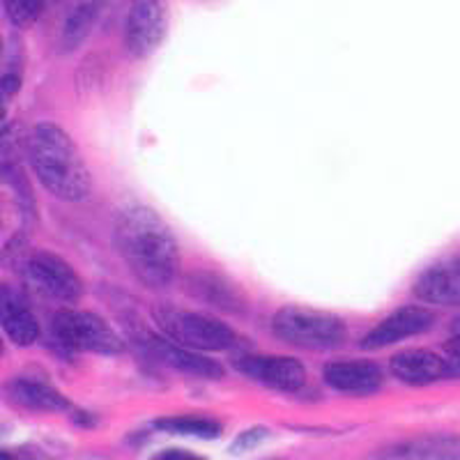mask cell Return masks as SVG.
<instances>
[{
    "label": "cell",
    "instance_id": "cell-22",
    "mask_svg": "<svg viewBox=\"0 0 460 460\" xmlns=\"http://www.w3.org/2000/svg\"><path fill=\"white\" fill-rule=\"evenodd\" d=\"M267 438V430L265 429H252L242 433L240 438L235 439V445H233V454H240V451L246 449H253L256 445H261L262 439Z\"/></svg>",
    "mask_w": 460,
    "mask_h": 460
},
{
    "label": "cell",
    "instance_id": "cell-1",
    "mask_svg": "<svg viewBox=\"0 0 460 460\" xmlns=\"http://www.w3.org/2000/svg\"><path fill=\"white\" fill-rule=\"evenodd\" d=\"M115 249L129 272L150 290H164L180 274V246L166 221L146 205H129L115 217Z\"/></svg>",
    "mask_w": 460,
    "mask_h": 460
},
{
    "label": "cell",
    "instance_id": "cell-21",
    "mask_svg": "<svg viewBox=\"0 0 460 460\" xmlns=\"http://www.w3.org/2000/svg\"><path fill=\"white\" fill-rule=\"evenodd\" d=\"M22 51L16 47V51H10L5 56V63H3V97L12 100L22 85Z\"/></svg>",
    "mask_w": 460,
    "mask_h": 460
},
{
    "label": "cell",
    "instance_id": "cell-24",
    "mask_svg": "<svg viewBox=\"0 0 460 460\" xmlns=\"http://www.w3.org/2000/svg\"><path fill=\"white\" fill-rule=\"evenodd\" d=\"M451 341H460V315L456 318V323L451 324Z\"/></svg>",
    "mask_w": 460,
    "mask_h": 460
},
{
    "label": "cell",
    "instance_id": "cell-2",
    "mask_svg": "<svg viewBox=\"0 0 460 460\" xmlns=\"http://www.w3.org/2000/svg\"><path fill=\"white\" fill-rule=\"evenodd\" d=\"M28 159L37 180L65 203H81L93 191V175L79 147L56 122L32 127L26 141Z\"/></svg>",
    "mask_w": 460,
    "mask_h": 460
},
{
    "label": "cell",
    "instance_id": "cell-11",
    "mask_svg": "<svg viewBox=\"0 0 460 460\" xmlns=\"http://www.w3.org/2000/svg\"><path fill=\"white\" fill-rule=\"evenodd\" d=\"M324 382L341 394L368 396V394L380 392L382 385H385V373H382L376 361H334V364H327V368H324Z\"/></svg>",
    "mask_w": 460,
    "mask_h": 460
},
{
    "label": "cell",
    "instance_id": "cell-23",
    "mask_svg": "<svg viewBox=\"0 0 460 460\" xmlns=\"http://www.w3.org/2000/svg\"><path fill=\"white\" fill-rule=\"evenodd\" d=\"M445 377H460V341H449L447 345Z\"/></svg>",
    "mask_w": 460,
    "mask_h": 460
},
{
    "label": "cell",
    "instance_id": "cell-5",
    "mask_svg": "<svg viewBox=\"0 0 460 460\" xmlns=\"http://www.w3.org/2000/svg\"><path fill=\"white\" fill-rule=\"evenodd\" d=\"M51 332L58 343L69 350L93 352V355H120L125 350L120 334L93 311L63 309L53 315Z\"/></svg>",
    "mask_w": 460,
    "mask_h": 460
},
{
    "label": "cell",
    "instance_id": "cell-3",
    "mask_svg": "<svg viewBox=\"0 0 460 460\" xmlns=\"http://www.w3.org/2000/svg\"><path fill=\"white\" fill-rule=\"evenodd\" d=\"M272 332L279 341L304 350H332L345 341V323L334 314L306 306H283L274 314Z\"/></svg>",
    "mask_w": 460,
    "mask_h": 460
},
{
    "label": "cell",
    "instance_id": "cell-10",
    "mask_svg": "<svg viewBox=\"0 0 460 460\" xmlns=\"http://www.w3.org/2000/svg\"><path fill=\"white\" fill-rule=\"evenodd\" d=\"M435 315L429 309L421 306H401L392 315L382 320L377 327H373L364 341L361 348L367 350H377V348H387V345L401 343L405 339H412L417 334H424L429 327H433Z\"/></svg>",
    "mask_w": 460,
    "mask_h": 460
},
{
    "label": "cell",
    "instance_id": "cell-19",
    "mask_svg": "<svg viewBox=\"0 0 460 460\" xmlns=\"http://www.w3.org/2000/svg\"><path fill=\"white\" fill-rule=\"evenodd\" d=\"M159 430H166L172 435H187V438H203L215 439L221 435V426L212 419L203 417H168L155 421Z\"/></svg>",
    "mask_w": 460,
    "mask_h": 460
},
{
    "label": "cell",
    "instance_id": "cell-9",
    "mask_svg": "<svg viewBox=\"0 0 460 460\" xmlns=\"http://www.w3.org/2000/svg\"><path fill=\"white\" fill-rule=\"evenodd\" d=\"M143 350L157 364H164L171 371H178L182 376L205 377V380H219L224 376V368H221L219 361L209 359V357H205L199 350H189V348L178 345L171 339H155V336H150Z\"/></svg>",
    "mask_w": 460,
    "mask_h": 460
},
{
    "label": "cell",
    "instance_id": "cell-14",
    "mask_svg": "<svg viewBox=\"0 0 460 460\" xmlns=\"http://www.w3.org/2000/svg\"><path fill=\"white\" fill-rule=\"evenodd\" d=\"M0 323H3L5 336L14 345L28 348L40 339V323H37L35 314L23 302L22 295H16L7 286L3 288V297H0Z\"/></svg>",
    "mask_w": 460,
    "mask_h": 460
},
{
    "label": "cell",
    "instance_id": "cell-18",
    "mask_svg": "<svg viewBox=\"0 0 460 460\" xmlns=\"http://www.w3.org/2000/svg\"><path fill=\"white\" fill-rule=\"evenodd\" d=\"M102 0H79L76 5L69 10L67 19L63 23V32H60V51L72 53L88 40L93 32L94 23L100 19Z\"/></svg>",
    "mask_w": 460,
    "mask_h": 460
},
{
    "label": "cell",
    "instance_id": "cell-7",
    "mask_svg": "<svg viewBox=\"0 0 460 460\" xmlns=\"http://www.w3.org/2000/svg\"><path fill=\"white\" fill-rule=\"evenodd\" d=\"M168 31L164 0H134L125 16V49L131 58H147L162 47Z\"/></svg>",
    "mask_w": 460,
    "mask_h": 460
},
{
    "label": "cell",
    "instance_id": "cell-17",
    "mask_svg": "<svg viewBox=\"0 0 460 460\" xmlns=\"http://www.w3.org/2000/svg\"><path fill=\"white\" fill-rule=\"evenodd\" d=\"M380 458H460V438L456 435H424V438L408 439L402 445L377 451Z\"/></svg>",
    "mask_w": 460,
    "mask_h": 460
},
{
    "label": "cell",
    "instance_id": "cell-4",
    "mask_svg": "<svg viewBox=\"0 0 460 460\" xmlns=\"http://www.w3.org/2000/svg\"><path fill=\"white\" fill-rule=\"evenodd\" d=\"M155 320L166 339L199 352H224L237 343V334L221 320L194 311L162 304L155 309Z\"/></svg>",
    "mask_w": 460,
    "mask_h": 460
},
{
    "label": "cell",
    "instance_id": "cell-15",
    "mask_svg": "<svg viewBox=\"0 0 460 460\" xmlns=\"http://www.w3.org/2000/svg\"><path fill=\"white\" fill-rule=\"evenodd\" d=\"M392 373L405 385L421 387L445 377V357L430 350H408L392 357Z\"/></svg>",
    "mask_w": 460,
    "mask_h": 460
},
{
    "label": "cell",
    "instance_id": "cell-20",
    "mask_svg": "<svg viewBox=\"0 0 460 460\" xmlns=\"http://www.w3.org/2000/svg\"><path fill=\"white\" fill-rule=\"evenodd\" d=\"M47 0H5V14L14 28H31L40 19Z\"/></svg>",
    "mask_w": 460,
    "mask_h": 460
},
{
    "label": "cell",
    "instance_id": "cell-13",
    "mask_svg": "<svg viewBox=\"0 0 460 460\" xmlns=\"http://www.w3.org/2000/svg\"><path fill=\"white\" fill-rule=\"evenodd\" d=\"M187 290L194 297L203 299L215 309L242 315L246 311V299L233 281L215 272H194L187 279Z\"/></svg>",
    "mask_w": 460,
    "mask_h": 460
},
{
    "label": "cell",
    "instance_id": "cell-25",
    "mask_svg": "<svg viewBox=\"0 0 460 460\" xmlns=\"http://www.w3.org/2000/svg\"><path fill=\"white\" fill-rule=\"evenodd\" d=\"M47 3H51V5H56V3H60V0H47Z\"/></svg>",
    "mask_w": 460,
    "mask_h": 460
},
{
    "label": "cell",
    "instance_id": "cell-6",
    "mask_svg": "<svg viewBox=\"0 0 460 460\" xmlns=\"http://www.w3.org/2000/svg\"><path fill=\"white\" fill-rule=\"evenodd\" d=\"M23 277L37 293L63 304L79 302L84 295V283L65 258L51 252H32L23 261Z\"/></svg>",
    "mask_w": 460,
    "mask_h": 460
},
{
    "label": "cell",
    "instance_id": "cell-16",
    "mask_svg": "<svg viewBox=\"0 0 460 460\" xmlns=\"http://www.w3.org/2000/svg\"><path fill=\"white\" fill-rule=\"evenodd\" d=\"M10 394L22 408L31 410V412L58 414L72 410V402L63 394L47 382L35 380V377H16L10 385Z\"/></svg>",
    "mask_w": 460,
    "mask_h": 460
},
{
    "label": "cell",
    "instance_id": "cell-12",
    "mask_svg": "<svg viewBox=\"0 0 460 460\" xmlns=\"http://www.w3.org/2000/svg\"><path fill=\"white\" fill-rule=\"evenodd\" d=\"M414 295L438 306H460V258L426 270L414 283Z\"/></svg>",
    "mask_w": 460,
    "mask_h": 460
},
{
    "label": "cell",
    "instance_id": "cell-8",
    "mask_svg": "<svg viewBox=\"0 0 460 460\" xmlns=\"http://www.w3.org/2000/svg\"><path fill=\"white\" fill-rule=\"evenodd\" d=\"M240 373L277 392H302L306 387V368L295 357L246 355L237 361Z\"/></svg>",
    "mask_w": 460,
    "mask_h": 460
}]
</instances>
